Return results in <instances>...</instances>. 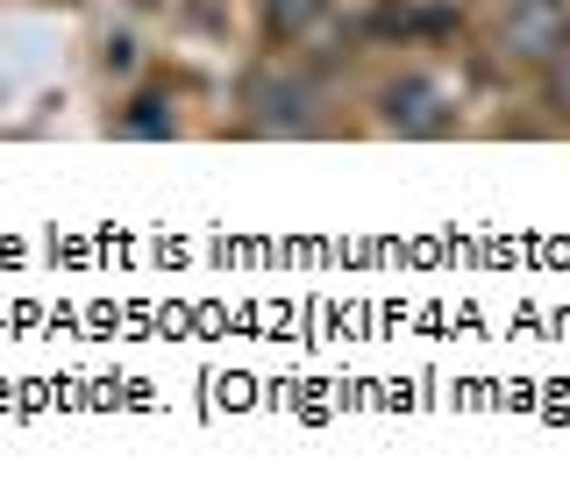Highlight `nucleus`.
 Wrapping results in <instances>:
<instances>
[{"label":"nucleus","instance_id":"obj_1","mask_svg":"<svg viewBox=\"0 0 570 498\" xmlns=\"http://www.w3.org/2000/svg\"><path fill=\"white\" fill-rule=\"evenodd\" d=\"M499 50H507L513 64H534V71L570 58V0H507V14H499Z\"/></svg>","mask_w":570,"mask_h":498},{"label":"nucleus","instance_id":"obj_2","mask_svg":"<svg viewBox=\"0 0 570 498\" xmlns=\"http://www.w3.org/2000/svg\"><path fill=\"white\" fill-rule=\"evenodd\" d=\"M379 121L400 136H442L450 129V93L435 79H392L379 93Z\"/></svg>","mask_w":570,"mask_h":498},{"label":"nucleus","instance_id":"obj_3","mask_svg":"<svg viewBox=\"0 0 570 498\" xmlns=\"http://www.w3.org/2000/svg\"><path fill=\"white\" fill-rule=\"evenodd\" d=\"M243 107H249V129H285V136H299L307 129V86L299 79H285V71H257L249 79V93H243Z\"/></svg>","mask_w":570,"mask_h":498},{"label":"nucleus","instance_id":"obj_4","mask_svg":"<svg viewBox=\"0 0 570 498\" xmlns=\"http://www.w3.org/2000/svg\"><path fill=\"white\" fill-rule=\"evenodd\" d=\"M257 8H264V29L272 36H299L328 14V0H257Z\"/></svg>","mask_w":570,"mask_h":498},{"label":"nucleus","instance_id":"obj_5","mask_svg":"<svg viewBox=\"0 0 570 498\" xmlns=\"http://www.w3.org/2000/svg\"><path fill=\"white\" fill-rule=\"evenodd\" d=\"M150 107H157V100H136V114H129V136H165V129H171V121H165V114H150Z\"/></svg>","mask_w":570,"mask_h":498},{"label":"nucleus","instance_id":"obj_6","mask_svg":"<svg viewBox=\"0 0 570 498\" xmlns=\"http://www.w3.org/2000/svg\"><path fill=\"white\" fill-rule=\"evenodd\" d=\"M549 100H557V107H570V58H557V64H549Z\"/></svg>","mask_w":570,"mask_h":498}]
</instances>
